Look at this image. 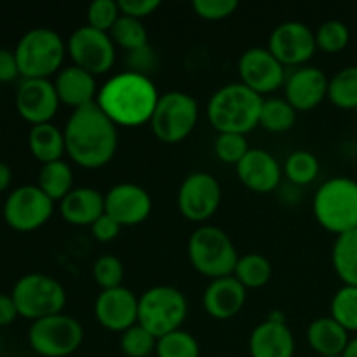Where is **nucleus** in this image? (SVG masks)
<instances>
[{
	"mask_svg": "<svg viewBox=\"0 0 357 357\" xmlns=\"http://www.w3.org/2000/svg\"><path fill=\"white\" fill-rule=\"evenodd\" d=\"M307 342L317 356H342L351 337L344 326L331 316L317 317L307 328Z\"/></svg>",
	"mask_w": 357,
	"mask_h": 357,
	"instance_id": "393cba45",
	"label": "nucleus"
},
{
	"mask_svg": "<svg viewBox=\"0 0 357 357\" xmlns=\"http://www.w3.org/2000/svg\"><path fill=\"white\" fill-rule=\"evenodd\" d=\"M298 112L284 98H267L260 112V126L271 132H286L295 126Z\"/></svg>",
	"mask_w": 357,
	"mask_h": 357,
	"instance_id": "2f4dec72",
	"label": "nucleus"
},
{
	"mask_svg": "<svg viewBox=\"0 0 357 357\" xmlns=\"http://www.w3.org/2000/svg\"><path fill=\"white\" fill-rule=\"evenodd\" d=\"M199 121V105L190 94L169 91L160 94L150 121L153 136L166 145H176L192 135Z\"/></svg>",
	"mask_w": 357,
	"mask_h": 357,
	"instance_id": "1a4fd4ad",
	"label": "nucleus"
},
{
	"mask_svg": "<svg viewBox=\"0 0 357 357\" xmlns=\"http://www.w3.org/2000/svg\"><path fill=\"white\" fill-rule=\"evenodd\" d=\"M28 150L33 159H37L40 164L61 160L66 153L63 129H59L52 122L31 126L28 132Z\"/></svg>",
	"mask_w": 357,
	"mask_h": 357,
	"instance_id": "a878e982",
	"label": "nucleus"
},
{
	"mask_svg": "<svg viewBox=\"0 0 357 357\" xmlns=\"http://www.w3.org/2000/svg\"><path fill=\"white\" fill-rule=\"evenodd\" d=\"M267 49L282 66L300 68L316 54V35L305 23L284 21L272 30Z\"/></svg>",
	"mask_w": 357,
	"mask_h": 357,
	"instance_id": "4468645a",
	"label": "nucleus"
},
{
	"mask_svg": "<svg viewBox=\"0 0 357 357\" xmlns=\"http://www.w3.org/2000/svg\"><path fill=\"white\" fill-rule=\"evenodd\" d=\"M20 317L38 321L61 314L66 305V291L61 282L52 275L31 272L21 275L10 291Z\"/></svg>",
	"mask_w": 357,
	"mask_h": 357,
	"instance_id": "6e6552de",
	"label": "nucleus"
},
{
	"mask_svg": "<svg viewBox=\"0 0 357 357\" xmlns=\"http://www.w3.org/2000/svg\"><path fill=\"white\" fill-rule=\"evenodd\" d=\"M328 100L342 110L357 108V66L338 70L328 84Z\"/></svg>",
	"mask_w": 357,
	"mask_h": 357,
	"instance_id": "7c9ffc66",
	"label": "nucleus"
},
{
	"mask_svg": "<svg viewBox=\"0 0 357 357\" xmlns=\"http://www.w3.org/2000/svg\"><path fill=\"white\" fill-rule=\"evenodd\" d=\"M264 98L241 82L220 87L208 103V119L218 132L248 135L260 126Z\"/></svg>",
	"mask_w": 357,
	"mask_h": 357,
	"instance_id": "7ed1b4c3",
	"label": "nucleus"
},
{
	"mask_svg": "<svg viewBox=\"0 0 357 357\" xmlns=\"http://www.w3.org/2000/svg\"><path fill=\"white\" fill-rule=\"evenodd\" d=\"M21 79H51L63 68L66 42L52 28L37 26L28 30L14 47Z\"/></svg>",
	"mask_w": 357,
	"mask_h": 357,
	"instance_id": "20e7f679",
	"label": "nucleus"
},
{
	"mask_svg": "<svg viewBox=\"0 0 357 357\" xmlns=\"http://www.w3.org/2000/svg\"><path fill=\"white\" fill-rule=\"evenodd\" d=\"M84 342V328L68 314H54L33 321L28 330V345L40 357H68Z\"/></svg>",
	"mask_w": 357,
	"mask_h": 357,
	"instance_id": "9d476101",
	"label": "nucleus"
},
{
	"mask_svg": "<svg viewBox=\"0 0 357 357\" xmlns=\"http://www.w3.org/2000/svg\"><path fill=\"white\" fill-rule=\"evenodd\" d=\"M10 183H13V169L7 162L0 160V194L9 190Z\"/></svg>",
	"mask_w": 357,
	"mask_h": 357,
	"instance_id": "de8ad7c7",
	"label": "nucleus"
},
{
	"mask_svg": "<svg viewBox=\"0 0 357 357\" xmlns=\"http://www.w3.org/2000/svg\"><path fill=\"white\" fill-rule=\"evenodd\" d=\"M316 45L319 51L326 52V54H338L344 51L351 40V31L344 21L330 20L324 21L316 31Z\"/></svg>",
	"mask_w": 357,
	"mask_h": 357,
	"instance_id": "c9c22d12",
	"label": "nucleus"
},
{
	"mask_svg": "<svg viewBox=\"0 0 357 357\" xmlns=\"http://www.w3.org/2000/svg\"><path fill=\"white\" fill-rule=\"evenodd\" d=\"M54 213V202L37 187L21 185L6 197L2 216L7 227L21 234L33 232L44 227Z\"/></svg>",
	"mask_w": 357,
	"mask_h": 357,
	"instance_id": "9b49d317",
	"label": "nucleus"
},
{
	"mask_svg": "<svg viewBox=\"0 0 357 357\" xmlns=\"http://www.w3.org/2000/svg\"><path fill=\"white\" fill-rule=\"evenodd\" d=\"M187 253L192 267L211 281L234 275L239 261V253L232 239L213 225H202L192 232Z\"/></svg>",
	"mask_w": 357,
	"mask_h": 357,
	"instance_id": "423d86ee",
	"label": "nucleus"
},
{
	"mask_svg": "<svg viewBox=\"0 0 357 357\" xmlns=\"http://www.w3.org/2000/svg\"><path fill=\"white\" fill-rule=\"evenodd\" d=\"M14 105L24 122L38 126L51 122L61 103L51 79H21Z\"/></svg>",
	"mask_w": 357,
	"mask_h": 357,
	"instance_id": "dca6fc26",
	"label": "nucleus"
},
{
	"mask_svg": "<svg viewBox=\"0 0 357 357\" xmlns=\"http://www.w3.org/2000/svg\"><path fill=\"white\" fill-rule=\"evenodd\" d=\"M17 317H20V312H17L13 296L0 293V328L10 326Z\"/></svg>",
	"mask_w": 357,
	"mask_h": 357,
	"instance_id": "49530a36",
	"label": "nucleus"
},
{
	"mask_svg": "<svg viewBox=\"0 0 357 357\" xmlns=\"http://www.w3.org/2000/svg\"><path fill=\"white\" fill-rule=\"evenodd\" d=\"M331 264L335 274L345 286H357V229L335 239Z\"/></svg>",
	"mask_w": 357,
	"mask_h": 357,
	"instance_id": "cd10ccee",
	"label": "nucleus"
},
{
	"mask_svg": "<svg viewBox=\"0 0 357 357\" xmlns=\"http://www.w3.org/2000/svg\"><path fill=\"white\" fill-rule=\"evenodd\" d=\"M344 357H357V337L351 338V342H349L347 349L344 351Z\"/></svg>",
	"mask_w": 357,
	"mask_h": 357,
	"instance_id": "09e8293b",
	"label": "nucleus"
},
{
	"mask_svg": "<svg viewBox=\"0 0 357 357\" xmlns=\"http://www.w3.org/2000/svg\"><path fill=\"white\" fill-rule=\"evenodd\" d=\"M188 316V302L174 286H153L139 296L138 324L159 338L181 330Z\"/></svg>",
	"mask_w": 357,
	"mask_h": 357,
	"instance_id": "0eeeda50",
	"label": "nucleus"
},
{
	"mask_svg": "<svg viewBox=\"0 0 357 357\" xmlns=\"http://www.w3.org/2000/svg\"><path fill=\"white\" fill-rule=\"evenodd\" d=\"M331 317L349 333H357V286H342L331 298Z\"/></svg>",
	"mask_w": 357,
	"mask_h": 357,
	"instance_id": "72a5a7b5",
	"label": "nucleus"
},
{
	"mask_svg": "<svg viewBox=\"0 0 357 357\" xmlns=\"http://www.w3.org/2000/svg\"><path fill=\"white\" fill-rule=\"evenodd\" d=\"M236 171L241 183L255 194H271L278 190L282 180V166L264 149H250Z\"/></svg>",
	"mask_w": 357,
	"mask_h": 357,
	"instance_id": "aec40b11",
	"label": "nucleus"
},
{
	"mask_svg": "<svg viewBox=\"0 0 357 357\" xmlns=\"http://www.w3.org/2000/svg\"><path fill=\"white\" fill-rule=\"evenodd\" d=\"M319 159L309 150H295L289 153L282 166V174L295 187H305L319 176Z\"/></svg>",
	"mask_w": 357,
	"mask_h": 357,
	"instance_id": "c756f323",
	"label": "nucleus"
},
{
	"mask_svg": "<svg viewBox=\"0 0 357 357\" xmlns=\"http://www.w3.org/2000/svg\"><path fill=\"white\" fill-rule=\"evenodd\" d=\"M157 66V56L150 45L138 49V51L128 52V70L135 73L149 77L150 72H153Z\"/></svg>",
	"mask_w": 357,
	"mask_h": 357,
	"instance_id": "79ce46f5",
	"label": "nucleus"
},
{
	"mask_svg": "<svg viewBox=\"0 0 357 357\" xmlns=\"http://www.w3.org/2000/svg\"><path fill=\"white\" fill-rule=\"evenodd\" d=\"M316 222L328 232L342 236L357 229V181L335 176L317 188L312 199Z\"/></svg>",
	"mask_w": 357,
	"mask_h": 357,
	"instance_id": "39448f33",
	"label": "nucleus"
},
{
	"mask_svg": "<svg viewBox=\"0 0 357 357\" xmlns=\"http://www.w3.org/2000/svg\"><path fill=\"white\" fill-rule=\"evenodd\" d=\"M93 278L101 291L121 288L122 281H124V265L114 255H103L94 261Z\"/></svg>",
	"mask_w": 357,
	"mask_h": 357,
	"instance_id": "4c0bfd02",
	"label": "nucleus"
},
{
	"mask_svg": "<svg viewBox=\"0 0 357 357\" xmlns=\"http://www.w3.org/2000/svg\"><path fill=\"white\" fill-rule=\"evenodd\" d=\"M248 289L234 275L209 281L202 295V307L213 319L227 321L244 309Z\"/></svg>",
	"mask_w": 357,
	"mask_h": 357,
	"instance_id": "412c9836",
	"label": "nucleus"
},
{
	"mask_svg": "<svg viewBox=\"0 0 357 357\" xmlns=\"http://www.w3.org/2000/svg\"><path fill=\"white\" fill-rule=\"evenodd\" d=\"M37 187L51 199L52 202H61L73 190V171L65 160L42 164L38 171Z\"/></svg>",
	"mask_w": 357,
	"mask_h": 357,
	"instance_id": "bb28decb",
	"label": "nucleus"
},
{
	"mask_svg": "<svg viewBox=\"0 0 357 357\" xmlns=\"http://www.w3.org/2000/svg\"><path fill=\"white\" fill-rule=\"evenodd\" d=\"M157 357H199L201 345L197 338L185 330L173 331L157 340Z\"/></svg>",
	"mask_w": 357,
	"mask_h": 357,
	"instance_id": "f704fd0d",
	"label": "nucleus"
},
{
	"mask_svg": "<svg viewBox=\"0 0 357 357\" xmlns=\"http://www.w3.org/2000/svg\"><path fill=\"white\" fill-rule=\"evenodd\" d=\"M157 338L142 324H135L121 335V351L126 357H149L155 354Z\"/></svg>",
	"mask_w": 357,
	"mask_h": 357,
	"instance_id": "e433bc0d",
	"label": "nucleus"
},
{
	"mask_svg": "<svg viewBox=\"0 0 357 357\" xmlns=\"http://www.w3.org/2000/svg\"><path fill=\"white\" fill-rule=\"evenodd\" d=\"M237 70L239 82L261 98L284 87L286 66H282L267 47H251L244 51L237 63Z\"/></svg>",
	"mask_w": 357,
	"mask_h": 357,
	"instance_id": "2eb2a0df",
	"label": "nucleus"
},
{
	"mask_svg": "<svg viewBox=\"0 0 357 357\" xmlns=\"http://www.w3.org/2000/svg\"><path fill=\"white\" fill-rule=\"evenodd\" d=\"M234 278L246 289L264 288L272 278V265L268 258L260 253H248L239 257Z\"/></svg>",
	"mask_w": 357,
	"mask_h": 357,
	"instance_id": "c85d7f7f",
	"label": "nucleus"
},
{
	"mask_svg": "<svg viewBox=\"0 0 357 357\" xmlns=\"http://www.w3.org/2000/svg\"><path fill=\"white\" fill-rule=\"evenodd\" d=\"M330 79L317 66H300L286 75L284 100L296 112H310L328 98Z\"/></svg>",
	"mask_w": 357,
	"mask_h": 357,
	"instance_id": "6ab92c4d",
	"label": "nucleus"
},
{
	"mask_svg": "<svg viewBox=\"0 0 357 357\" xmlns=\"http://www.w3.org/2000/svg\"><path fill=\"white\" fill-rule=\"evenodd\" d=\"M66 51L73 65L94 77L110 72L117 59V47L110 33L94 30L87 24L72 31L66 42Z\"/></svg>",
	"mask_w": 357,
	"mask_h": 357,
	"instance_id": "f8f14e48",
	"label": "nucleus"
},
{
	"mask_svg": "<svg viewBox=\"0 0 357 357\" xmlns=\"http://www.w3.org/2000/svg\"><path fill=\"white\" fill-rule=\"evenodd\" d=\"M239 3L236 0H194L192 9L201 20L222 21L232 16Z\"/></svg>",
	"mask_w": 357,
	"mask_h": 357,
	"instance_id": "a19ab883",
	"label": "nucleus"
},
{
	"mask_svg": "<svg viewBox=\"0 0 357 357\" xmlns=\"http://www.w3.org/2000/svg\"><path fill=\"white\" fill-rule=\"evenodd\" d=\"M295 335L286 321L267 319L250 335L251 357H295Z\"/></svg>",
	"mask_w": 357,
	"mask_h": 357,
	"instance_id": "5701e85b",
	"label": "nucleus"
},
{
	"mask_svg": "<svg viewBox=\"0 0 357 357\" xmlns=\"http://www.w3.org/2000/svg\"><path fill=\"white\" fill-rule=\"evenodd\" d=\"M159 98L150 77L126 70L100 87L96 105L117 128H138L150 124Z\"/></svg>",
	"mask_w": 357,
	"mask_h": 357,
	"instance_id": "f03ea898",
	"label": "nucleus"
},
{
	"mask_svg": "<svg viewBox=\"0 0 357 357\" xmlns=\"http://www.w3.org/2000/svg\"><path fill=\"white\" fill-rule=\"evenodd\" d=\"M121 14L143 21L160 7V0H121Z\"/></svg>",
	"mask_w": 357,
	"mask_h": 357,
	"instance_id": "37998d69",
	"label": "nucleus"
},
{
	"mask_svg": "<svg viewBox=\"0 0 357 357\" xmlns=\"http://www.w3.org/2000/svg\"><path fill=\"white\" fill-rule=\"evenodd\" d=\"M63 135L66 155L84 169H100L117 153V126L96 103L73 110L63 128Z\"/></svg>",
	"mask_w": 357,
	"mask_h": 357,
	"instance_id": "f257e3e1",
	"label": "nucleus"
},
{
	"mask_svg": "<svg viewBox=\"0 0 357 357\" xmlns=\"http://www.w3.org/2000/svg\"><path fill=\"white\" fill-rule=\"evenodd\" d=\"M323 357H344V356H323Z\"/></svg>",
	"mask_w": 357,
	"mask_h": 357,
	"instance_id": "8fccbe9b",
	"label": "nucleus"
},
{
	"mask_svg": "<svg viewBox=\"0 0 357 357\" xmlns=\"http://www.w3.org/2000/svg\"><path fill=\"white\" fill-rule=\"evenodd\" d=\"M59 213L70 225L91 227L101 215H105V195L91 187L73 188L59 202Z\"/></svg>",
	"mask_w": 357,
	"mask_h": 357,
	"instance_id": "b1692460",
	"label": "nucleus"
},
{
	"mask_svg": "<svg viewBox=\"0 0 357 357\" xmlns=\"http://www.w3.org/2000/svg\"><path fill=\"white\" fill-rule=\"evenodd\" d=\"M139 298L129 288H115L100 291L94 302V316L98 323L108 331L124 333L138 324Z\"/></svg>",
	"mask_w": 357,
	"mask_h": 357,
	"instance_id": "a211bd4d",
	"label": "nucleus"
},
{
	"mask_svg": "<svg viewBox=\"0 0 357 357\" xmlns=\"http://www.w3.org/2000/svg\"><path fill=\"white\" fill-rule=\"evenodd\" d=\"M121 17V7L114 0H96L87 9V26L110 33L114 24Z\"/></svg>",
	"mask_w": 357,
	"mask_h": 357,
	"instance_id": "ea45409f",
	"label": "nucleus"
},
{
	"mask_svg": "<svg viewBox=\"0 0 357 357\" xmlns=\"http://www.w3.org/2000/svg\"><path fill=\"white\" fill-rule=\"evenodd\" d=\"M110 37L115 47L124 49L126 52L138 51V49L149 45V33H146L143 21L124 16V14H121L117 23L110 30Z\"/></svg>",
	"mask_w": 357,
	"mask_h": 357,
	"instance_id": "473e14b6",
	"label": "nucleus"
},
{
	"mask_svg": "<svg viewBox=\"0 0 357 357\" xmlns=\"http://www.w3.org/2000/svg\"><path fill=\"white\" fill-rule=\"evenodd\" d=\"M121 229L122 227L119 225L112 216H108L107 213L101 215L100 218L91 225V232H93L94 239H96L98 243H112V241L121 234Z\"/></svg>",
	"mask_w": 357,
	"mask_h": 357,
	"instance_id": "c03bdc74",
	"label": "nucleus"
},
{
	"mask_svg": "<svg viewBox=\"0 0 357 357\" xmlns=\"http://www.w3.org/2000/svg\"><path fill=\"white\" fill-rule=\"evenodd\" d=\"M215 153L222 162L237 164L244 159L251 146L248 145L246 135H236V132H218L215 139Z\"/></svg>",
	"mask_w": 357,
	"mask_h": 357,
	"instance_id": "58836bf2",
	"label": "nucleus"
},
{
	"mask_svg": "<svg viewBox=\"0 0 357 357\" xmlns=\"http://www.w3.org/2000/svg\"><path fill=\"white\" fill-rule=\"evenodd\" d=\"M21 77L14 51L0 49V84H13Z\"/></svg>",
	"mask_w": 357,
	"mask_h": 357,
	"instance_id": "a18cd8bd",
	"label": "nucleus"
},
{
	"mask_svg": "<svg viewBox=\"0 0 357 357\" xmlns=\"http://www.w3.org/2000/svg\"><path fill=\"white\" fill-rule=\"evenodd\" d=\"M105 213L121 227H135L152 213V197L136 183H119L105 194Z\"/></svg>",
	"mask_w": 357,
	"mask_h": 357,
	"instance_id": "f3484780",
	"label": "nucleus"
},
{
	"mask_svg": "<svg viewBox=\"0 0 357 357\" xmlns=\"http://www.w3.org/2000/svg\"><path fill=\"white\" fill-rule=\"evenodd\" d=\"M222 204V185L213 174L197 171L181 181L178 209L188 222L204 223L215 216Z\"/></svg>",
	"mask_w": 357,
	"mask_h": 357,
	"instance_id": "ddd939ff",
	"label": "nucleus"
},
{
	"mask_svg": "<svg viewBox=\"0 0 357 357\" xmlns=\"http://www.w3.org/2000/svg\"><path fill=\"white\" fill-rule=\"evenodd\" d=\"M52 84H54L59 103L66 105L72 110H79V108L96 103L98 91H100L96 77L86 70L79 68V66H63L56 73Z\"/></svg>",
	"mask_w": 357,
	"mask_h": 357,
	"instance_id": "4be33fe9",
	"label": "nucleus"
}]
</instances>
